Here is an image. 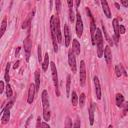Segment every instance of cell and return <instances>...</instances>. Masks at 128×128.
I'll use <instances>...</instances> for the list:
<instances>
[{"mask_svg": "<svg viewBox=\"0 0 128 128\" xmlns=\"http://www.w3.org/2000/svg\"><path fill=\"white\" fill-rule=\"evenodd\" d=\"M55 34H56V38H57V42L61 43L62 42V34H61V30H60V22L58 17L55 16Z\"/></svg>", "mask_w": 128, "mask_h": 128, "instance_id": "obj_8", "label": "cell"}, {"mask_svg": "<svg viewBox=\"0 0 128 128\" xmlns=\"http://www.w3.org/2000/svg\"><path fill=\"white\" fill-rule=\"evenodd\" d=\"M65 128H72V120L70 119V117L66 118L65 121Z\"/></svg>", "mask_w": 128, "mask_h": 128, "instance_id": "obj_28", "label": "cell"}, {"mask_svg": "<svg viewBox=\"0 0 128 128\" xmlns=\"http://www.w3.org/2000/svg\"><path fill=\"white\" fill-rule=\"evenodd\" d=\"M55 5H56L57 11H58V13H59V12H60V8H61V2H60L59 0H57V1L55 2Z\"/></svg>", "mask_w": 128, "mask_h": 128, "instance_id": "obj_34", "label": "cell"}, {"mask_svg": "<svg viewBox=\"0 0 128 128\" xmlns=\"http://www.w3.org/2000/svg\"><path fill=\"white\" fill-rule=\"evenodd\" d=\"M80 85L84 86L85 81H86V68H85V62L81 61L80 62Z\"/></svg>", "mask_w": 128, "mask_h": 128, "instance_id": "obj_7", "label": "cell"}, {"mask_svg": "<svg viewBox=\"0 0 128 128\" xmlns=\"http://www.w3.org/2000/svg\"><path fill=\"white\" fill-rule=\"evenodd\" d=\"M125 103V101H124V97H123V95L122 94H117L116 95V105L118 106V107H122L123 106V104Z\"/></svg>", "mask_w": 128, "mask_h": 128, "instance_id": "obj_19", "label": "cell"}, {"mask_svg": "<svg viewBox=\"0 0 128 128\" xmlns=\"http://www.w3.org/2000/svg\"><path fill=\"white\" fill-rule=\"evenodd\" d=\"M51 65V71H52V77H53V82H54V85H55V89H56V94L57 96L60 95V92H59V86H58V75H57V69H56V66H55V63H50Z\"/></svg>", "mask_w": 128, "mask_h": 128, "instance_id": "obj_3", "label": "cell"}, {"mask_svg": "<svg viewBox=\"0 0 128 128\" xmlns=\"http://www.w3.org/2000/svg\"><path fill=\"white\" fill-rule=\"evenodd\" d=\"M38 60L39 62H42V56H41V47H38Z\"/></svg>", "mask_w": 128, "mask_h": 128, "instance_id": "obj_35", "label": "cell"}, {"mask_svg": "<svg viewBox=\"0 0 128 128\" xmlns=\"http://www.w3.org/2000/svg\"><path fill=\"white\" fill-rule=\"evenodd\" d=\"M19 63H20V61H17V62H16L15 64H14V66H13V67H14V69L18 68V66H19Z\"/></svg>", "mask_w": 128, "mask_h": 128, "instance_id": "obj_43", "label": "cell"}, {"mask_svg": "<svg viewBox=\"0 0 128 128\" xmlns=\"http://www.w3.org/2000/svg\"><path fill=\"white\" fill-rule=\"evenodd\" d=\"M72 51L75 55H79L80 54V43L74 39L73 40V44H72Z\"/></svg>", "mask_w": 128, "mask_h": 128, "instance_id": "obj_16", "label": "cell"}, {"mask_svg": "<svg viewBox=\"0 0 128 128\" xmlns=\"http://www.w3.org/2000/svg\"><path fill=\"white\" fill-rule=\"evenodd\" d=\"M42 128H50V127H49V125L47 123L44 122V123H42Z\"/></svg>", "mask_w": 128, "mask_h": 128, "instance_id": "obj_42", "label": "cell"}, {"mask_svg": "<svg viewBox=\"0 0 128 128\" xmlns=\"http://www.w3.org/2000/svg\"><path fill=\"white\" fill-rule=\"evenodd\" d=\"M69 18H70V21H71V22H74V20H75V16H74V13H73L72 8L69 9Z\"/></svg>", "mask_w": 128, "mask_h": 128, "instance_id": "obj_31", "label": "cell"}, {"mask_svg": "<svg viewBox=\"0 0 128 128\" xmlns=\"http://www.w3.org/2000/svg\"><path fill=\"white\" fill-rule=\"evenodd\" d=\"M64 39H65V46L68 47L71 41V35H70V29L69 26L66 24L64 26Z\"/></svg>", "mask_w": 128, "mask_h": 128, "instance_id": "obj_11", "label": "cell"}, {"mask_svg": "<svg viewBox=\"0 0 128 128\" xmlns=\"http://www.w3.org/2000/svg\"><path fill=\"white\" fill-rule=\"evenodd\" d=\"M68 62H69V66L72 70L73 73H75L77 71V66H76V58H75V54L73 53V51H70L68 54Z\"/></svg>", "mask_w": 128, "mask_h": 128, "instance_id": "obj_6", "label": "cell"}, {"mask_svg": "<svg viewBox=\"0 0 128 128\" xmlns=\"http://www.w3.org/2000/svg\"><path fill=\"white\" fill-rule=\"evenodd\" d=\"M9 69H10V63L7 64L6 71H5V81L7 82V84L9 83V80H10V77H9Z\"/></svg>", "mask_w": 128, "mask_h": 128, "instance_id": "obj_25", "label": "cell"}, {"mask_svg": "<svg viewBox=\"0 0 128 128\" xmlns=\"http://www.w3.org/2000/svg\"><path fill=\"white\" fill-rule=\"evenodd\" d=\"M55 16L51 17L50 20V28H51V36H52V42H53V46H54V51L58 52V45H57V38H56V34H55Z\"/></svg>", "mask_w": 128, "mask_h": 128, "instance_id": "obj_2", "label": "cell"}, {"mask_svg": "<svg viewBox=\"0 0 128 128\" xmlns=\"http://www.w3.org/2000/svg\"><path fill=\"white\" fill-rule=\"evenodd\" d=\"M67 3H68V6H69V9L73 7V1H68Z\"/></svg>", "mask_w": 128, "mask_h": 128, "instance_id": "obj_41", "label": "cell"}, {"mask_svg": "<svg viewBox=\"0 0 128 128\" xmlns=\"http://www.w3.org/2000/svg\"><path fill=\"white\" fill-rule=\"evenodd\" d=\"M31 47H32V42H31L30 36L28 35V36L26 37V39L24 40V50H25V57H26V60H27V61L29 60V57H30Z\"/></svg>", "mask_w": 128, "mask_h": 128, "instance_id": "obj_5", "label": "cell"}, {"mask_svg": "<svg viewBox=\"0 0 128 128\" xmlns=\"http://www.w3.org/2000/svg\"><path fill=\"white\" fill-rule=\"evenodd\" d=\"M83 33V22L80 13L77 11L76 13V34L78 37H81Z\"/></svg>", "mask_w": 128, "mask_h": 128, "instance_id": "obj_4", "label": "cell"}, {"mask_svg": "<svg viewBox=\"0 0 128 128\" xmlns=\"http://www.w3.org/2000/svg\"><path fill=\"white\" fill-rule=\"evenodd\" d=\"M121 4H122L124 7H128V0H122V1H121Z\"/></svg>", "mask_w": 128, "mask_h": 128, "instance_id": "obj_39", "label": "cell"}, {"mask_svg": "<svg viewBox=\"0 0 128 128\" xmlns=\"http://www.w3.org/2000/svg\"><path fill=\"white\" fill-rule=\"evenodd\" d=\"M34 11H32L29 15H28V17H27V19L24 21V23H23V25H22V28L23 29H25V28H27L29 25H30V23H31V20H32V18H33V16H34Z\"/></svg>", "mask_w": 128, "mask_h": 128, "instance_id": "obj_17", "label": "cell"}, {"mask_svg": "<svg viewBox=\"0 0 128 128\" xmlns=\"http://www.w3.org/2000/svg\"><path fill=\"white\" fill-rule=\"evenodd\" d=\"M3 90H4V83H3V81H1L0 82V93H2Z\"/></svg>", "mask_w": 128, "mask_h": 128, "instance_id": "obj_40", "label": "cell"}, {"mask_svg": "<svg viewBox=\"0 0 128 128\" xmlns=\"http://www.w3.org/2000/svg\"><path fill=\"white\" fill-rule=\"evenodd\" d=\"M94 84H95V91H96V96L97 99H101V88H100V82L97 76L94 77Z\"/></svg>", "mask_w": 128, "mask_h": 128, "instance_id": "obj_13", "label": "cell"}, {"mask_svg": "<svg viewBox=\"0 0 128 128\" xmlns=\"http://www.w3.org/2000/svg\"><path fill=\"white\" fill-rule=\"evenodd\" d=\"M12 89H11V86L9 85V84H7V87H6V95H7V97L8 98H10V97H12Z\"/></svg>", "mask_w": 128, "mask_h": 128, "instance_id": "obj_27", "label": "cell"}, {"mask_svg": "<svg viewBox=\"0 0 128 128\" xmlns=\"http://www.w3.org/2000/svg\"><path fill=\"white\" fill-rule=\"evenodd\" d=\"M40 87V73L39 71L35 72V88H36V92H38Z\"/></svg>", "mask_w": 128, "mask_h": 128, "instance_id": "obj_20", "label": "cell"}, {"mask_svg": "<svg viewBox=\"0 0 128 128\" xmlns=\"http://www.w3.org/2000/svg\"><path fill=\"white\" fill-rule=\"evenodd\" d=\"M109 128H113V127H112V126H111V125H110V126H109Z\"/></svg>", "mask_w": 128, "mask_h": 128, "instance_id": "obj_46", "label": "cell"}, {"mask_svg": "<svg viewBox=\"0 0 128 128\" xmlns=\"http://www.w3.org/2000/svg\"><path fill=\"white\" fill-rule=\"evenodd\" d=\"M104 56H105V59H106V62L109 64L112 60V54H111V50H110V47L109 46H106L104 48Z\"/></svg>", "mask_w": 128, "mask_h": 128, "instance_id": "obj_14", "label": "cell"}, {"mask_svg": "<svg viewBox=\"0 0 128 128\" xmlns=\"http://www.w3.org/2000/svg\"><path fill=\"white\" fill-rule=\"evenodd\" d=\"M35 93H36V88H35V85L34 84H31L30 87H29V92H28V103L31 104L34 100V96H35Z\"/></svg>", "mask_w": 128, "mask_h": 128, "instance_id": "obj_12", "label": "cell"}, {"mask_svg": "<svg viewBox=\"0 0 128 128\" xmlns=\"http://www.w3.org/2000/svg\"><path fill=\"white\" fill-rule=\"evenodd\" d=\"M36 128H42V123H41V118H40V117H38V119H37Z\"/></svg>", "mask_w": 128, "mask_h": 128, "instance_id": "obj_38", "label": "cell"}, {"mask_svg": "<svg viewBox=\"0 0 128 128\" xmlns=\"http://www.w3.org/2000/svg\"><path fill=\"white\" fill-rule=\"evenodd\" d=\"M122 107H123V114L125 115V114H126V112H127V110H128V103H127V102H125V103L123 104V106H122Z\"/></svg>", "mask_w": 128, "mask_h": 128, "instance_id": "obj_33", "label": "cell"}, {"mask_svg": "<svg viewBox=\"0 0 128 128\" xmlns=\"http://www.w3.org/2000/svg\"><path fill=\"white\" fill-rule=\"evenodd\" d=\"M95 44L97 46V54L98 57L101 58L103 56L104 53V45H103V37H102V32L99 28L96 29V33H95Z\"/></svg>", "mask_w": 128, "mask_h": 128, "instance_id": "obj_1", "label": "cell"}, {"mask_svg": "<svg viewBox=\"0 0 128 128\" xmlns=\"http://www.w3.org/2000/svg\"><path fill=\"white\" fill-rule=\"evenodd\" d=\"M115 72H116V75L117 77H120L122 75V70H121V65H118L115 67Z\"/></svg>", "mask_w": 128, "mask_h": 128, "instance_id": "obj_29", "label": "cell"}, {"mask_svg": "<svg viewBox=\"0 0 128 128\" xmlns=\"http://www.w3.org/2000/svg\"><path fill=\"white\" fill-rule=\"evenodd\" d=\"M79 4H80V1H77V2H76V5L79 6Z\"/></svg>", "mask_w": 128, "mask_h": 128, "instance_id": "obj_45", "label": "cell"}, {"mask_svg": "<svg viewBox=\"0 0 128 128\" xmlns=\"http://www.w3.org/2000/svg\"><path fill=\"white\" fill-rule=\"evenodd\" d=\"M42 104H43V111H48L49 110V98H48V93L46 90L42 92Z\"/></svg>", "mask_w": 128, "mask_h": 128, "instance_id": "obj_9", "label": "cell"}, {"mask_svg": "<svg viewBox=\"0 0 128 128\" xmlns=\"http://www.w3.org/2000/svg\"><path fill=\"white\" fill-rule=\"evenodd\" d=\"M6 27H7V22H6V19H3L2 24H1V29H0V37H2V36H3V34L5 33Z\"/></svg>", "mask_w": 128, "mask_h": 128, "instance_id": "obj_22", "label": "cell"}, {"mask_svg": "<svg viewBox=\"0 0 128 128\" xmlns=\"http://www.w3.org/2000/svg\"><path fill=\"white\" fill-rule=\"evenodd\" d=\"M101 4H102V8H103V11H104V14L106 15V17L111 18V12H110V9H109L107 2L104 0V1H101Z\"/></svg>", "mask_w": 128, "mask_h": 128, "instance_id": "obj_15", "label": "cell"}, {"mask_svg": "<svg viewBox=\"0 0 128 128\" xmlns=\"http://www.w3.org/2000/svg\"><path fill=\"white\" fill-rule=\"evenodd\" d=\"M113 28H114V41L116 44H118V41H119V24H118V20L117 19H114L113 20Z\"/></svg>", "mask_w": 128, "mask_h": 128, "instance_id": "obj_10", "label": "cell"}, {"mask_svg": "<svg viewBox=\"0 0 128 128\" xmlns=\"http://www.w3.org/2000/svg\"><path fill=\"white\" fill-rule=\"evenodd\" d=\"M119 33L120 34H124L125 33V27L123 25H119Z\"/></svg>", "mask_w": 128, "mask_h": 128, "instance_id": "obj_37", "label": "cell"}, {"mask_svg": "<svg viewBox=\"0 0 128 128\" xmlns=\"http://www.w3.org/2000/svg\"><path fill=\"white\" fill-rule=\"evenodd\" d=\"M73 128H80V120H79L78 118L76 119V121H75V123H74Z\"/></svg>", "mask_w": 128, "mask_h": 128, "instance_id": "obj_36", "label": "cell"}, {"mask_svg": "<svg viewBox=\"0 0 128 128\" xmlns=\"http://www.w3.org/2000/svg\"><path fill=\"white\" fill-rule=\"evenodd\" d=\"M103 32H104V35L106 36V39H107V41L109 42V44L110 45H113V42H112V40L109 38V36H108V34H107V32H106V30H105V27L103 26Z\"/></svg>", "mask_w": 128, "mask_h": 128, "instance_id": "obj_32", "label": "cell"}, {"mask_svg": "<svg viewBox=\"0 0 128 128\" xmlns=\"http://www.w3.org/2000/svg\"><path fill=\"white\" fill-rule=\"evenodd\" d=\"M94 109H95V106L92 103L89 107V120H90L91 125H93V123H94Z\"/></svg>", "mask_w": 128, "mask_h": 128, "instance_id": "obj_18", "label": "cell"}, {"mask_svg": "<svg viewBox=\"0 0 128 128\" xmlns=\"http://www.w3.org/2000/svg\"><path fill=\"white\" fill-rule=\"evenodd\" d=\"M70 82H71V76H67V84H66V94L67 96L70 95Z\"/></svg>", "mask_w": 128, "mask_h": 128, "instance_id": "obj_24", "label": "cell"}, {"mask_svg": "<svg viewBox=\"0 0 128 128\" xmlns=\"http://www.w3.org/2000/svg\"><path fill=\"white\" fill-rule=\"evenodd\" d=\"M48 65H49V56H48V53L45 55V60L42 64V69L43 71H46L48 69Z\"/></svg>", "mask_w": 128, "mask_h": 128, "instance_id": "obj_21", "label": "cell"}, {"mask_svg": "<svg viewBox=\"0 0 128 128\" xmlns=\"http://www.w3.org/2000/svg\"><path fill=\"white\" fill-rule=\"evenodd\" d=\"M19 50H20V48H19V47H18V48H17V51H16V55H17V54H18V53H19Z\"/></svg>", "mask_w": 128, "mask_h": 128, "instance_id": "obj_44", "label": "cell"}, {"mask_svg": "<svg viewBox=\"0 0 128 128\" xmlns=\"http://www.w3.org/2000/svg\"><path fill=\"white\" fill-rule=\"evenodd\" d=\"M85 94L84 93H82L81 95H80V98H79V104H80V107L82 108L83 106H84V103H85Z\"/></svg>", "mask_w": 128, "mask_h": 128, "instance_id": "obj_26", "label": "cell"}, {"mask_svg": "<svg viewBox=\"0 0 128 128\" xmlns=\"http://www.w3.org/2000/svg\"><path fill=\"white\" fill-rule=\"evenodd\" d=\"M71 103L73 104V106H76L78 104V96L76 94L75 91L72 92V98H71Z\"/></svg>", "mask_w": 128, "mask_h": 128, "instance_id": "obj_23", "label": "cell"}, {"mask_svg": "<svg viewBox=\"0 0 128 128\" xmlns=\"http://www.w3.org/2000/svg\"><path fill=\"white\" fill-rule=\"evenodd\" d=\"M43 117L45 121H49L50 120V111H43Z\"/></svg>", "mask_w": 128, "mask_h": 128, "instance_id": "obj_30", "label": "cell"}]
</instances>
